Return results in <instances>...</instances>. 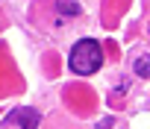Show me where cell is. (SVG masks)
Here are the masks:
<instances>
[{"label": "cell", "instance_id": "obj_3", "mask_svg": "<svg viewBox=\"0 0 150 129\" xmlns=\"http://www.w3.org/2000/svg\"><path fill=\"white\" fill-rule=\"evenodd\" d=\"M56 9H59L62 15H68V18L80 15V3H77V0H56Z\"/></svg>", "mask_w": 150, "mask_h": 129}, {"label": "cell", "instance_id": "obj_1", "mask_svg": "<svg viewBox=\"0 0 150 129\" xmlns=\"http://www.w3.org/2000/svg\"><path fill=\"white\" fill-rule=\"evenodd\" d=\"M100 64H103V50H100V44L94 38H83V41L74 44L68 68L77 76H91L94 71H100Z\"/></svg>", "mask_w": 150, "mask_h": 129}, {"label": "cell", "instance_id": "obj_2", "mask_svg": "<svg viewBox=\"0 0 150 129\" xmlns=\"http://www.w3.org/2000/svg\"><path fill=\"white\" fill-rule=\"evenodd\" d=\"M38 111L30 106H18L3 117V129H38Z\"/></svg>", "mask_w": 150, "mask_h": 129}, {"label": "cell", "instance_id": "obj_4", "mask_svg": "<svg viewBox=\"0 0 150 129\" xmlns=\"http://www.w3.org/2000/svg\"><path fill=\"white\" fill-rule=\"evenodd\" d=\"M135 74H138V76H150V56L135 59Z\"/></svg>", "mask_w": 150, "mask_h": 129}]
</instances>
